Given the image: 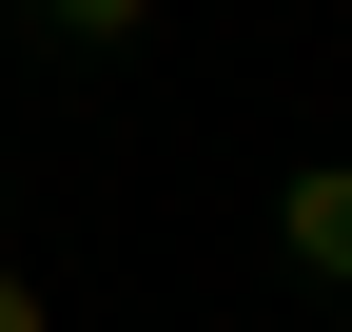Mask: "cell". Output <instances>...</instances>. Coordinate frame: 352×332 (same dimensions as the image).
I'll use <instances>...</instances> for the list:
<instances>
[{
  "label": "cell",
  "instance_id": "obj_1",
  "mask_svg": "<svg viewBox=\"0 0 352 332\" xmlns=\"http://www.w3.org/2000/svg\"><path fill=\"white\" fill-rule=\"evenodd\" d=\"M274 254L314 274V294H352V156H294L274 176Z\"/></svg>",
  "mask_w": 352,
  "mask_h": 332
},
{
  "label": "cell",
  "instance_id": "obj_2",
  "mask_svg": "<svg viewBox=\"0 0 352 332\" xmlns=\"http://www.w3.org/2000/svg\"><path fill=\"white\" fill-rule=\"evenodd\" d=\"M39 39H78V59H118V39H157V0H39Z\"/></svg>",
  "mask_w": 352,
  "mask_h": 332
},
{
  "label": "cell",
  "instance_id": "obj_3",
  "mask_svg": "<svg viewBox=\"0 0 352 332\" xmlns=\"http://www.w3.org/2000/svg\"><path fill=\"white\" fill-rule=\"evenodd\" d=\"M0 332H59V294H39V274H0Z\"/></svg>",
  "mask_w": 352,
  "mask_h": 332
},
{
  "label": "cell",
  "instance_id": "obj_4",
  "mask_svg": "<svg viewBox=\"0 0 352 332\" xmlns=\"http://www.w3.org/2000/svg\"><path fill=\"white\" fill-rule=\"evenodd\" d=\"M333 332H352V294H333Z\"/></svg>",
  "mask_w": 352,
  "mask_h": 332
}]
</instances>
